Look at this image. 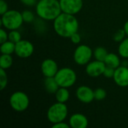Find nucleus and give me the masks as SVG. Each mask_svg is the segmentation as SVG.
I'll list each match as a JSON object with an SVG mask.
<instances>
[{"label":"nucleus","mask_w":128,"mask_h":128,"mask_svg":"<svg viewBox=\"0 0 128 128\" xmlns=\"http://www.w3.org/2000/svg\"><path fill=\"white\" fill-rule=\"evenodd\" d=\"M115 82L120 87L124 88L128 86V67L121 65L115 70L113 76Z\"/></svg>","instance_id":"11"},{"label":"nucleus","mask_w":128,"mask_h":128,"mask_svg":"<svg viewBox=\"0 0 128 128\" xmlns=\"http://www.w3.org/2000/svg\"><path fill=\"white\" fill-rule=\"evenodd\" d=\"M62 12L58 0H40L36 4V14L44 20H54Z\"/></svg>","instance_id":"2"},{"label":"nucleus","mask_w":128,"mask_h":128,"mask_svg":"<svg viewBox=\"0 0 128 128\" xmlns=\"http://www.w3.org/2000/svg\"><path fill=\"white\" fill-rule=\"evenodd\" d=\"M23 22L22 13L16 10H8L1 17L2 26L9 31L17 30L22 25Z\"/></svg>","instance_id":"3"},{"label":"nucleus","mask_w":128,"mask_h":128,"mask_svg":"<svg viewBox=\"0 0 128 128\" xmlns=\"http://www.w3.org/2000/svg\"><path fill=\"white\" fill-rule=\"evenodd\" d=\"M36 1H37V2H38V1H40V0H36Z\"/></svg>","instance_id":"34"},{"label":"nucleus","mask_w":128,"mask_h":128,"mask_svg":"<svg viewBox=\"0 0 128 128\" xmlns=\"http://www.w3.org/2000/svg\"><path fill=\"white\" fill-rule=\"evenodd\" d=\"M62 11L63 13L75 15L82 8V0H59Z\"/></svg>","instance_id":"9"},{"label":"nucleus","mask_w":128,"mask_h":128,"mask_svg":"<svg viewBox=\"0 0 128 128\" xmlns=\"http://www.w3.org/2000/svg\"><path fill=\"white\" fill-rule=\"evenodd\" d=\"M126 33L124 29H119L113 35V40L116 42H122L126 36Z\"/></svg>","instance_id":"26"},{"label":"nucleus","mask_w":128,"mask_h":128,"mask_svg":"<svg viewBox=\"0 0 128 128\" xmlns=\"http://www.w3.org/2000/svg\"><path fill=\"white\" fill-rule=\"evenodd\" d=\"M106 65L104 62L95 60L86 64V72L91 77H98L103 75Z\"/></svg>","instance_id":"10"},{"label":"nucleus","mask_w":128,"mask_h":128,"mask_svg":"<svg viewBox=\"0 0 128 128\" xmlns=\"http://www.w3.org/2000/svg\"><path fill=\"white\" fill-rule=\"evenodd\" d=\"M53 28L60 37L70 38L78 32L79 22L74 15L62 12L53 20Z\"/></svg>","instance_id":"1"},{"label":"nucleus","mask_w":128,"mask_h":128,"mask_svg":"<svg viewBox=\"0 0 128 128\" xmlns=\"http://www.w3.org/2000/svg\"><path fill=\"white\" fill-rule=\"evenodd\" d=\"M8 40L14 44H16L22 40L21 34L17 30H10L8 33Z\"/></svg>","instance_id":"22"},{"label":"nucleus","mask_w":128,"mask_h":128,"mask_svg":"<svg viewBox=\"0 0 128 128\" xmlns=\"http://www.w3.org/2000/svg\"><path fill=\"white\" fill-rule=\"evenodd\" d=\"M8 10V5L4 0H0V14L1 16Z\"/></svg>","instance_id":"29"},{"label":"nucleus","mask_w":128,"mask_h":128,"mask_svg":"<svg viewBox=\"0 0 128 128\" xmlns=\"http://www.w3.org/2000/svg\"><path fill=\"white\" fill-rule=\"evenodd\" d=\"M52 128H70V124H67L64 122H58V123H56V124H53Z\"/></svg>","instance_id":"31"},{"label":"nucleus","mask_w":128,"mask_h":128,"mask_svg":"<svg viewBox=\"0 0 128 128\" xmlns=\"http://www.w3.org/2000/svg\"><path fill=\"white\" fill-rule=\"evenodd\" d=\"M8 85V76L4 69L0 68V90H4Z\"/></svg>","instance_id":"23"},{"label":"nucleus","mask_w":128,"mask_h":128,"mask_svg":"<svg viewBox=\"0 0 128 128\" xmlns=\"http://www.w3.org/2000/svg\"><path fill=\"white\" fill-rule=\"evenodd\" d=\"M93 56V51L90 46L81 44L79 45L74 53V60L79 65H86L90 62Z\"/></svg>","instance_id":"7"},{"label":"nucleus","mask_w":128,"mask_h":128,"mask_svg":"<svg viewBox=\"0 0 128 128\" xmlns=\"http://www.w3.org/2000/svg\"><path fill=\"white\" fill-rule=\"evenodd\" d=\"M34 52V45L27 40H21L15 44L14 53L21 58H29Z\"/></svg>","instance_id":"8"},{"label":"nucleus","mask_w":128,"mask_h":128,"mask_svg":"<svg viewBox=\"0 0 128 128\" xmlns=\"http://www.w3.org/2000/svg\"><path fill=\"white\" fill-rule=\"evenodd\" d=\"M22 16L24 22L30 23L34 20V14L31 10H23L22 12Z\"/></svg>","instance_id":"24"},{"label":"nucleus","mask_w":128,"mask_h":128,"mask_svg":"<svg viewBox=\"0 0 128 128\" xmlns=\"http://www.w3.org/2000/svg\"><path fill=\"white\" fill-rule=\"evenodd\" d=\"M55 95L57 102H60V103L65 104L70 98L69 91L68 88H64V87H59V88L56 92Z\"/></svg>","instance_id":"17"},{"label":"nucleus","mask_w":128,"mask_h":128,"mask_svg":"<svg viewBox=\"0 0 128 128\" xmlns=\"http://www.w3.org/2000/svg\"><path fill=\"white\" fill-rule=\"evenodd\" d=\"M104 62L106 66L113 68L115 69H116L117 68L121 66L120 58L118 55H116L115 53H108Z\"/></svg>","instance_id":"16"},{"label":"nucleus","mask_w":128,"mask_h":128,"mask_svg":"<svg viewBox=\"0 0 128 128\" xmlns=\"http://www.w3.org/2000/svg\"><path fill=\"white\" fill-rule=\"evenodd\" d=\"M41 72L45 77H53L58 70V64L53 59L46 58L43 61L41 66Z\"/></svg>","instance_id":"13"},{"label":"nucleus","mask_w":128,"mask_h":128,"mask_svg":"<svg viewBox=\"0 0 128 128\" xmlns=\"http://www.w3.org/2000/svg\"><path fill=\"white\" fill-rule=\"evenodd\" d=\"M94 100H103L106 98L107 94L105 89L98 88L94 91Z\"/></svg>","instance_id":"25"},{"label":"nucleus","mask_w":128,"mask_h":128,"mask_svg":"<svg viewBox=\"0 0 128 128\" xmlns=\"http://www.w3.org/2000/svg\"><path fill=\"white\" fill-rule=\"evenodd\" d=\"M68 114V109L65 104L57 102L53 104L47 110V119L52 124L64 122Z\"/></svg>","instance_id":"4"},{"label":"nucleus","mask_w":128,"mask_h":128,"mask_svg":"<svg viewBox=\"0 0 128 128\" xmlns=\"http://www.w3.org/2000/svg\"><path fill=\"white\" fill-rule=\"evenodd\" d=\"M123 29L124 30V32H125L126 34L128 35V20L126 22H125V23H124Z\"/></svg>","instance_id":"33"},{"label":"nucleus","mask_w":128,"mask_h":128,"mask_svg":"<svg viewBox=\"0 0 128 128\" xmlns=\"http://www.w3.org/2000/svg\"><path fill=\"white\" fill-rule=\"evenodd\" d=\"M59 86L57 81L53 77H45L44 80V88L47 93L49 94H56L57 90L59 88Z\"/></svg>","instance_id":"15"},{"label":"nucleus","mask_w":128,"mask_h":128,"mask_svg":"<svg viewBox=\"0 0 128 128\" xmlns=\"http://www.w3.org/2000/svg\"><path fill=\"white\" fill-rule=\"evenodd\" d=\"M68 124L72 128H86L88 125V121L85 115L75 113L70 117Z\"/></svg>","instance_id":"14"},{"label":"nucleus","mask_w":128,"mask_h":128,"mask_svg":"<svg viewBox=\"0 0 128 128\" xmlns=\"http://www.w3.org/2000/svg\"><path fill=\"white\" fill-rule=\"evenodd\" d=\"M115 70H116L115 68L109 67V66H106L105 70H104V72L103 75L105 77H106V78H113V76H114V74H115Z\"/></svg>","instance_id":"27"},{"label":"nucleus","mask_w":128,"mask_h":128,"mask_svg":"<svg viewBox=\"0 0 128 128\" xmlns=\"http://www.w3.org/2000/svg\"><path fill=\"white\" fill-rule=\"evenodd\" d=\"M107 55H108V52H107L106 49H105L104 47H102V46L97 47L93 51V56H94V58L98 61L104 62Z\"/></svg>","instance_id":"20"},{"label":"nucleus","mask_w":128,"mask_h":128,"mask_svg":"<svg viewBox=\"0 0 128 128\" xmlns=\"http://www.w3.org/2000/svg\"><path fill=\"white\" fill-rule=\"evenodd\" d=\"M71 42L74 44H78L80 43L81 41V37H80V34L78 33V32H76L74 34H73L70 38Z\"/></svg>","instance_id":"28"},{"label":"nucleus","mask_w":128,"mask_h":128,"mask_svg":"<svg viewBox=\"0 0 128 128\" xmlns=\"http://www.w3.org/2000/svg\"><path fill=\"white\" fill-rule=\"evenodd\" d=\"M118 54L124 58H128V37L124 38L118 46Z\"/></svg>","instance_id":"21"},{"label":"nucleus","mask_w":128,"mask_h":128,"mask_svg":"<svg viewBox=\"0 0 128 128\" xmlns=\"http://www.w3.org/2000/svg\"><path fill=\"white\" fill-rule=\"evenodd\" d=\"M55 79L60 87L68 88L75 84L77 76L76 72L73 69L70 68H62L58 69L55 76Z\"/></svg>","instance_id":"5"},{"label":"nucleus","mask_w":128,"mask_h":128,"mask_svg":"<svg viewBox=\"0 0 128 128\" xmlns=\"http://www.w3.org/2000/svg\"><path fill=\"white\" fill-rule=\"evenodd\" d=\"M15 44H16L11 42L9 40L1 44V46H0L1 53L2 54H8V55H11V54L14 53Z\"/></svg>","instance_id":"18"},{"label":"nucleus","mask_w":128,"mask_h":128,"mask_svg":"<svg viewBox=\"0 0 128 128\" xmlns=\"http://www.w3.org/2000/svg\"><path fill=\"white\" fill-rule=\"evenodd\" d=\"M13 64V58L11 55L2 54L0 57V68L4 70L10 68Z\"/></svg>","instance_id":"19"},{"label":"nucleus","mask_w":128,"mask_h":128,"mask_svg":"<svg viewBox=\"0 0 128 128\" xmlns=\"http://www.w3.org/2000/svg\"><path fill=\"white\" fill-rule=\"evenodd\" d=\"M22 4L26 6H33L36 4V0H20Z\"/></svg>","instance_id":"32"},{"label":"nucleus","mask_w":128,"mask_h":128,"mask_svg":"<svg viewBox=\"0 0 128 128\" xmlns=\"http://www.w3.org/2000/svg\"><path fill=\"white\" fill-rule=\"evenodd\" d=\"M30 100L28 95L21 91L14 92L9 98L10 107L16 112H21L26 110L29 106Z\"/></svg>","instance_id":"6"},{"label":"nucleus","mask_w":128,"mask_h":128,"mask_svg":"<svg viewBox=\"0 0 128 128\" xmlns=\"http://www.w3.org/2000/svg\"><path fill=\"white\" fill-rule=\"evenodd\" d=\"M77 99L84 104H89L94 100V91L87 86H81L76 91Z\"/></svg>","instance_id":"12"},{"label":"nucleus","mask_w":128,"mask_h":128,"mask_svg":"<svg viewBox=\"0 0 128 128\" xmlns=\"http://www.w3.org/2000/svg\"><path fill=\"white\" fill-rule=\"evenodd\" d=\"M8 40V34L4 28L0 29V43L2 44Z\"/></svg>","instance_id":"30"}]
</instances>
